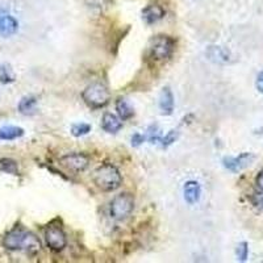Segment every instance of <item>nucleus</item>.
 <instances>
[{
    "mask_svg": "<svg viewBox=\"0 0 263 263\" xmlns=\"http://www.w3.org/2000/svg\"><path fill=\"white\" fill-rule=\"evenodd\" d=\"M0 171H4V173H8V174H17L18 173L17 163H16L13 159H9V158L0 159Z\"/></svg>",
    "mask_w": 263,
    "mask_h": 263,
    "instance_id": "6ab92c4d",
    "label": "nucleus"
},
{
    "mask_svg": "<svg viewBox=\"0 0 263 263\" xmlns=\"http://www.w3.org/2000/svg\"><path fill=\"white\" fill-rule=\"evenodd\" d=\"M3 246L11 251H24L27 254H36L41 250V242L36 236L23 228H15L6 234Z\"/></svg>",
    "mask_w": 263,
    "mask_h": 263,
    "instance_id": "f257e3e1",
    "label": "nucleus"
},
{
    "mask_svg": "<svg viewBox=\"0 0 263 263\" xmlns=\"http://www.w3.org/2000/svg\"><path fill=\"white\" fill-rule=\"evenodd\" d=\"M18 30V21L4 8H0V37H11Z\"/></svg>",
    "mask_w": 263,
    "mask_h": 263,
    "instance_id": "1a4fd4ad",
    "label": "nucleus"
},
{
    "mask_svg": "<svg viewBox=\"0 0 263 263\" xmlns=\"http://www.w3.org/2000/svg\"><path fill=\"white\" fill-rule=\"evenodd\" d=\"M254 161V156L251 153H242L238 157H225L222 159V164L227 170L232 173H239L245 167H248L251 162Z\"/></svg>",
    "mask_w": 263,
    "mask_h": 263,
    "instance_id": "6e6552de",
    "label": "nucleus"
},
{
    "mask_svg": "<svg viewBox=\"0 0 263 263\" xmlns=\"http://www.w3.org/2000/svg\"><path fill=\"white\" fill-rule=\"evenodd\" d=\"M254 204H255V206H257V208H259L260 211H263V194H260V195H257V196L254 197Z\"/></svg>",
    "mask_w": 263,
    "mask_h": 263,
    "instance_id": "bb28decb",
    "label": "nucleus"
},
{
    "mask_svg": "<svg viewBox=\"0 0 263 263\" xmlns=\"http://www.w3.org/2000/svg\"><path fill=\"white\" fill-rule=\"evenodd\" d=\"M174 50H175V41L170 36L159 34L150 41L149 55L153 61L161 62L168 60L173 55Z\"/></svg>",
    "mask_w": 263,
    "mask_h": 263,
    "instance_id": "20e7f679",
    "label": "nucleus"
},
{
    "mask_svg": "<svg viewBox=\"0 0 263 263\" xmlns=\"http://www.w3.org/2000/svg\"><path fill=\"white\" fill-rule=\"evenodd\" d=\"M82 98L88 107L98 109V108H103L108 104L111 95H109V91L104 84L95 82V83L88 84L84 88L83 92H82Z\"/></svg>",
    "mask_w": 263,
    "mask_h": 263,
    "instance_id": "7ed1b4c3",
    "label": "nucleus"
},
{
    "mask_svg": "<svg viewBox=\"0 0 263 263\" xmlns=\"http://www.w3.org/2000/svg\"><path fill=\"white\" fill-rule=\"evenodd\" d=\"M255 184H257L258 189L263 192V170L259 171V174L255 178Z\"/></svg>",
    "mask_w": 263,
    "mask_h": 263,
    "instance_id": "a878e982",
    "label": "nucleus"
},
{
    "mask_svg": "<svg viewBox=\"0 0 263 263\" xmlns=\"http://www.w3.org/2000/svg\"><path fill=\"white\" fill-rule=\"evenodd\" d=\"M15 82V74H13L12 67L8 63L0 65V83L9 84Z\"/></svg>",
    "mask_w": 263,
    "mask_h": 263,
    "instance_id": "a211bd4d",
    "label": "nucleus"
},
{
    "mask_svg": "<svg viewBox=\"0 0 263 263\" xmlns=\"http://www.w3.org/2000/svg\"><path fill=\"white\" fill-rule=\"evenodd\" d=\"M145 141V136L141 135V133H135V135L132 136L130 138V142H132V146H140V145H142V142Z\"/></svg>",
    "mask_w": 263,
    "mask_h": 263,
    "instance_id": "b1692460",
    "label": "nucleus"
},
{
    "mask_svg": "<svg viewBox=\"0 0 263 263\" xmlns=\"http://www.w3.org/2000/svg\"><path fill=\"white\" fill-rule=\"evenodd\" d=\"M159 109L163 115H171L174 111V95L168 87H164L159 95Z\"/></svg>",
    "mask_w": 263,
    "mask_h": 263,
    "instance_id": "4468645a",
    "label": "nucleus"
},
{
    "mask_svg": "<svg viewBox=\"0 0 263 263\" xmlns=\"http://www.w3.org/2000/svg\"><path fill=\"white\" fill-rule=\"evenodd\" d=\"M91 132V125L86 123H78L71 125V135L74 137H82V136L88 135Z\"/></svg>",
    "mask_w": 263,
    "mask_h": 263,
    "instance_id": "aec40b11",
    "label": "nucleus"
},
{
    "mask_svg": "<svg viewBox=\"0 0 263 263\" xmlns=\"http://www.w3.org/2000/svg\"><path fill=\"white\" fill-rule=\"evenodd\" d=\"M255 87H257L258 92L263 93V71H260L257 77V81H255Z\"/></svg>",
    "mask_w": 263,
    "mask_h": 263,
    "instance_id": "393cba45",
    "label": "nucleus"
},
{
    "mask_svg": "<svg viewBox=\"0 0 263 263\" xmlns=\"http://www.w3.org/2000/svg\"><path fill=\"white\" fill-rule=\"evenodd\" d=\"M102 128L104 129V132H107V133L115 135V133H117L119 130H121V128H123V121H121V119H120L119 116H116V115L107 112V114L103 115Z\"/></svg>",
    "mask_w": 263,
    "mask_h": 263,
    "instance_id": "f8f14e48",
    "label": "nucleus"
},
{
    "mask_svg": "<svg viewBox=\"0 0 263 263\" xmlns=\"http://www.w3.org/2000/svg\"><path fill=\"white\" fill-rule=\"evenodd\" d=\"M60 163L62 167H65L67 171L71 173H83L88 164H90V158L88 156L83 153H71V154H66L60 159Z\"/></svg>",
    "mask_w": 263,
    "mask_h": 263,
    "instance_id": "423d86ee",
    "label": "nucleus"
},
{
    "mask_svg": "<svg viewBox=\"0 0 263 263\" xmlns=\"http://www.w3.org/2000/svg\"><path fill=\"white\" fill-rule=\"evenodd\" d=\"M24 136V129L20 126H3L0 128V141H13Z\"/></svg>",
    "mask_w": 263,
    "mask_h": 263,
    "instance_id": "2eb2a0df",
    "label": "nucleus"
},
{
    "mask_svg": "<svg viewBox=\"0 0 263 263\" xmlns=\"http://www.w3.org/2000/svg\"><path fill=\"white\" fill-rule=\"evenodd\" d=\"M236 253H237V258H238V260H241V262H245V260L248 259V257H249V245H248V242L238 243Z\"/></svg>",
    "mask_w": 263,
    "mask_h": 263,
    "instance_id": "4be33fe9",
    "label": "nucleus"
},
{
    "mask_svg": "<svg viewBox=\"0 0 263 263\" xmlns=\"http://www.w3.org/2000/svg\"><path fill=\"white\" fill-rule=\"evenodd\" d=\"M45 239L46 245L53 251H62L67 245L66 234L60 225H49L45 232Z\"/></svg>",
    "mask_w": 263,
    "mask_h": 263,
    "instance_id": "0eeeda50",
    "label": "nucleus"
},
{
    "mask_svg": "<svg viewBox=\"0 0 263 263\" xmlns=\"http://www.w3.org/2000/svg\"><path fill=\"white\" fill-rule=\"evenodd\" d=\"M92 180L99 190L104 192H111L121 185L123 178L116 166L111 163H104L93 171Z\"/></svg>",
    "mask_w": 263,
    "mask_h": 263,
    "instance_id": "f03ea898",
    "label": "nucleus"
},
{
    "mask_svg": "<svg viewBox=\"0 0 263 263\" xmlns=\"http://www.w3.org/2000/svg\"><path fill=\"white\" fill-rule=\"evenodd\" d=\"M183 195H184V200L189 204H196L200 200L201 196V185L196 180H189L184 183L183 187Z\"/></svg>",
    "mask_w": 263,
    "mask_h": 263,
    "instance_id": "9b49d317",
    "label": "nucleus"
},
{
    "mask_svg": "<svg viewBox=\"0 0 263 263\" xmlns=\"http://www.w3.org/2000/svg\"><path fill=\"white\" fill-rule=\"evenodd\" d=\"M133 210H135V196L129 192H123L115 196L114 200L111 201L109 215L115 220H124L130 216Z\"/></svg>",
    "mask_w": 263,
    "mask_h": 263,
    "instance_id": "39448f33",
    "label": "nucleus"
},
{
    "mask_svg": "<svg viewBox=\"0 0 263 263\" xmlns=\"http://www.w3.org/2000/svg\"><path fill=\"white\" fill-rule=\"evenodd\" d=\"M37 99L34 96H25L18 103V111L23 115H33L36 114Z\"/></svg>",
    "mask_w": 263,
    "mask_h": 263,
    "instance_id": "f3484780",
    "label": "nucleus"
},
{
    "mask_svg": "<svg viewBox=\"0 0 263 263\" xmlns=\"http://www.w3.org/2000/svg\"><path fill=\"white\" fill-rule=\"evenodd\" d=\"M206 57L215 63H228L230 61V53L222 46H208L206 49Z\"/></svg>",
    "mask_w": 263,
    "mask_h": 263,
    "instance_id": "ddd939ff",
    "label": "nucleus"
},
{
    "mask_svg": "<svg viewBox=\"0 0 263 263\" xmlns=\"http://www.w3.org/2000/svg\"><path fill=\"white\" fill-rule=\"evenodd\" d=\"M116 111H117V115H119V117L121 120H129L135 116V111H133V108H132L130 104H129L125 99H123V98L117 99Z\"/></svg>",
    "mask_w": 263,
    "mask_h": 263,
    "instance_id": "dca6fc26",
    "label": "nucleus"
},
{
    "mask_svg": "<svg viewBox=\"0 0 263 263\" xmlns=\"http://www.w3.org/2000/svg\"><path fill=\"white\" fill-rule=\"evenodd\" d=\"M147 138L152 144L154 142H158L161 140V135H159V129L157 125H152L149 129H147Z\"/></svg>",
    "mask_w": 263,
    "mask_h": 263,
    "instance_id": "5701e85b",
    "label": "nucleus"
},
{
    "mask_svg": "<svg viewBox=\"0 0 263 263\" xmlns=\"http://www.w3.org/2000/svg\"><path fill=\"white\" fill-rule=\"evenodd\" d=\"M166 15L163 7L158 6V4H149L142 9V18L147 25H153L161 21Z\"/></svg>",
    "mask_w": 263,
    "mask_h": 263,
    "instance_id": "9d476101",
    "label": "nucleus"
},
{
    "mask_svg": "<svg viewBox=\"0 0 263 263\" xmlns=\"http://www.w3.org/2000/svg\"><path fill=\"white\" fill-rule=\"evenodd\" d=\"M178 137H179V132L178 130H170L167 133V135L164 136V137H161V145L162 147H168L170 145H173L175 141L178 140Z\"/></svg>",
    "mask_w": 263,
    "mask_h": 263,
    "instance_id": "412c9836",
    "label": "nucleus"
}]
</instances>
